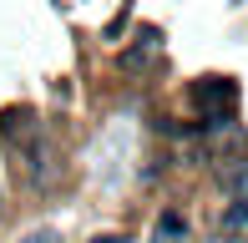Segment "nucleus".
Segmentation results:
<instances>
[{"instance_id":"nucleus-3","label":"nucleus","mask_w":248,"mask_h":243,"mask_svg":"<svg viewBox=\"0 0 248 243\" xmlns=\"http://www.w3.org/2000/svg\"><path fill=\"white\" fill-rule=\"evenodd\" d=\"M152 51H157V30H147V36H142V46L122 56V66H127V71H137V66H147V61H152Z\"/></svg>"},{"instance_id":"nucleus-6","label":"nucleus","mask_w":248,"mask_h":243,"mask_svg":"<svg viewBox=\"0 0 248 243\" xmlns=\"http://www.w3.org/2000/svg\"><path fill=\"white\" fill-rule=\"evenodd\" d=\"M92 243H132V238H127V233H96Z\"/></svg>"},{"instance_id":"nucleus-2","label":"nucleus","mask_w":248,"mask_h":243,"mask_svg":"<svg viewBox=\"0 0 248 243\" xmlns=\"http://www.w3.org/2000/svg\"><path fill=\"white\" fill-rule=\"evenodd\" d=\"M157 243H187L183 213H162V218H157Z\"/></svg>"},{"instance_id":"nucleus-1","label":"nucleus","mask_w":248,"mask_h":243,"mask_svg":"<svg viewBox=\"0 0 248 243\" xmlns=\"http://www.w3.org/2000/svg\"><path fill=\"white\" fill-rule=\"evenodd\" d=\"M218 187L228 197H243V203H248V157H243V152H233V157L218 162Z\"/></svg>"},{"instance_id":"nucleus-7","label":"nucleus","mask_w":248,"mask_h":243,"mask_svg":"<svg viewBox=\"0 0 248 243\" xmlns=\"http://www.w3.org/2000/svg\"><path fill=\"white\" fill-rule=\"evenodd\" d=\"M0 203H5V197H0Z\"/></svg>"},{"instance_id":"nucleus-5","label":"nucleus","mask_w":248,"mask_h":243,"mask_svg":"<svg viewBox=\"0 0 248 243\" xmlns=\"http://www.w3.org/2000/svg\"><path fill=\"white\" fill-rule=\"evenodd\" d=\"M20 243H56V233H51V228H41V233H26Z\"/></svg>"},{"instance_id":"nucleus-4","label":"nucleus","mask_w":248,"mask_h":243,"mask_svg":"<svg viewBox=\"0 0 248 243\" xmlns=\"http://www.w3.org/2000/svg\"><path fill=\"white\" fill-rule=\"evenodd\" d=\"M243 223H248V203H243V197H233V208L223 213V228H243Z\"/></svg>"}]
</instances>
